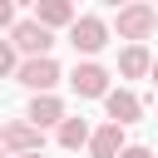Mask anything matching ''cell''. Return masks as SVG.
I'll use <instances>...</instances> for the list:
<instances>
[{"label": "cell", "mask_w": 158, "mask_h": 158, "mask_svg": "<svg viewBox=\"0 0 158 158\" xmlns=\"http://www.w3.org/2000/svg\"><path fill=\"white\" fill-rule=\"evenodd\" d=\"M10 40H15V49H25V54H49V44H54V35H49L44 20H20V25L10 30Z\"/></svg>", "instance_id": "5"}, {"label": "cell", "mask_w": 158, "mask_h": 158, "mask_svg": "<svg viewBox=\"0 0 158 158\" xmlns=\"http://www.w3.org/2000/svg\"><path fill=\"white\" fill-rule=\"evenodd\" d=\"M104 109H109V118H118V123H133V118L143 114V104H138L128 89H114V94H104Z\"/></svg>", "instance_id": "9"}, {"label": "cell", "mask_w": 158, "mask_h": 158, "mask_svg": "<svg viewBox=\"0 0 158 158\" xmlns=\"http://www.w3.org/2000/svg\"><path fill=\"white\" fill-rule=\"evenodd\" d=\"M15 74H20V84H25V89H35V94H44V89H54V84H59V64H54L49 54H30Z\"/></svg>", "instance_id": "3"}, {"label": "cell", "mask_w": 158, "mask_h": 158, "mask_svg": "<svg viewBox=\"0 0 158 158\" xmlns=\"http://www.w3.org/2000/svg\"><path fill=\"white\" fill-rule=\"evenodd\" d=\"M35 15H40L49 30H59V25H74V0H35Z\"/></svg>", "instance_id": "11"}, {"label": "cell", "mask_w": 158, "mask_h": 158, "mask_svg": "<svg viewBox=\"0 0 158 158\" xmlns=\"http://www.w3.org/2000/svg\"><path fill=\"white\" fill-rule=\"evenodd\" d=\"M10 69H20L15 64V40H0V74H10Z\"/></svg>", "instance_id": "13"}, {"label": "cell", "mask_w": 158, "mask_h": 158, "mask_svg": "<svg viewBox=\"0 0 158 158\" xmlns=\"http://www.w3.org/2000/svg\"><path fill=\"white\" fill-rule=\"evenodd\" d=\"M148 79H153V89H158V59H153V69H148Z\"/></svg>", "instance_id": "16"}, {"label": "cell", "mask_w": 158, "mask_h": 158, "mask_svg": "<svg viewBox=\"0 0 158 158\" xmlns=\"http://www.w3.org/2000/svg\"><path fill=\"white\" fill-rule=\"evenodd\" d=\"M153 25H158V10L153 5H138V0L118 5V40H148Z\"/></svg>", "instance_id": "1"}, {"label": "cell", "mask_w": 158, "mask_h": 158, "mask_svg": "<svg viewBox=\"0 0 158 158\" xmlns=\"http://www.w3.org/2000/svg\"><path fill=\"white\" fill-rule=\"evenodd\" d=\"M69 44H74L79 54H99V49L109 44V25H104L99 15H79V20L69 25Z\"/></svg>", "instance_id": "2"}, {"label": "cell", "mask_w": 158, "mask_h": 158, "mask_svg": "<svg viewBox=\"0 0 158 158\" xmlns=\"http://www.w3.org/2000/svg\"><path fill=\"white\" fill-rule=\"evenodd\" d=\"M30 118H35L40 128H49V123H59V118H64V104L44 89V94H35V99H30Z\"/></svg>", "instance_id": "10"}, {"label": "cell", "mask_w": 158, "mask_h": 158, "mask_svg": "<svg viewBox=\"0 0 158 158\" xmlns=\"http://www.w3.org/2000/svg\"><path fill=\"white\" fill-rule=\"evenodd\" d=\"M69 84H74V94H79V99H104V94H109V74H104L99 64H89V59H84V64H74Z\"/></svg>", "instance_id": "6"}, {"label": "cell", "mask_w": 158, "mask_h": 158, "mask_svg": "<svg viewBox=\"0 0 158 158\" xmlns=\"http://www.w3.org/2000/svg\"><path fill=\"white\" fill-rule=\"evenodd\" d=\"M15 158H40V148H30V153H15Z\"/></svg>", "instance_id": "17"}, {"label": "cell", "mask_w": 158, "mask_h": 158, "mask_svg": "<svg viewBox=\"0 0 158 158\" xmlns=\"http://www.w3.org/2000/svg\"><path fill=\"white\" fill-rule=\"evenodd\" d=\"M0 158H5V143H0Z\"/></svg>", "instance_id": "20"}, {"label": "cell", "mask_w": 158, "mask_h": 158, "mask_svg": "<svg viewBox=\"0 0 158 158\" xmlns=\"http://www.w3.org/2000/svg\"><path fill=\"white\" fill-rule=\"evenodd\" d=\"M94 133H89V123L84 118H59V148H84Z\"/></svg>", "instance_id": "12"}, {"label": "cell", "mask_w": 158, "mask_h": 158, "mask_svg": "<svg viewBox=\"0 0 158 158\" xmlns=\"http://www.w3.org/2000/svg\"><path fill=\"white\" fill-rule=\"evenodd\" d=\"M104 5H114V10H118V5H128V0H104Z\"/></svg>", "instance_id": "18"}, {"label": "cell", "mask_w": 158, "mask_h": 158, "mask_svg": "<svg viewBox=\"0 0 158 158\" xmlns=\"http://www.w3.org/2000/svg\"><path fill=\"white\" fill-rule=\"evenodd\" d=\"M10 20H15V0H0V30H5Z\"/></svg>", "instance_id": "14"}, {"label": "cell", "mask_w": 158, "mask_h": 158, "mask_svg": "<svg viewBox=\"0 0 158 158\" xmlns=\"http://www.w3.org/2000/svg\"><path fill=\"white\" fill-rule=\"evenodd\" d=\"M15 5H35V0H15Z\"/></svg>", "instance_id": "19"}, {"label": "cell", "mask_w": 158, "mask_h": 158, "mask_svg": "<svg viewBox=\"0 0 158 158\" xmlns=\"http://www.w3.org/2000/svg\"><path fill=\"white\" fill-rule=\"evenodd\" d=\"M89 153H94V158H118V153H123V123L109 118V123L89 138Z\"/></svg>", "instance_id": "7"}, {"label": "cell", "mask_w": 158, "mask_h": 158, "mask_svg": "<svg viewBox=\"0 0 158 158\" xmlns=\"http://www.w3.org/2000/svg\"><path fill=\"white\" fill-rule=\"evenodd\" d=\"M0 143H5L10 153H30V148H40V143H44V128L25 114V118H10V123L0 128Z\"/></svg>", "instance_id": "4"}, {"label": "cell", "mask_w": 158, "mask_h": 158, "mask_svg": "<svg viewBox=\"0 0 158 158\" xmlns=\"http://www.w3.org/2000/svg\"><path fill=\"white\" fill-rule=\"evenodd\" d=\"M148 69H153V59H148V49H143L138 40H128V49L118 54V74H123V79H143Z\"/></svg>", "instance_id": "8"}, {"label": "cell", "mask_w": 158, "mask_h": 158, "mask_svg": "<svg viewBox=\"0 0 158 158\" xmlns=\"http://www.w3.org/2000/svg\"><path fill=\"white\" fill-rule=\"evenodd\" d=\"M118 158H153V153H148V148H138V143H133V148H123V153H118Z\"/></svg>", "instance_id": "15"}]
</instances>
